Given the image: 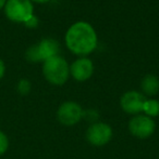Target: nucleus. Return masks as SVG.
Masks as SVG:
<instances>
[{
    "label": "nucleus",
    "mask_w": 159,
    "mask_h": 159,
    "mask_svg": "<svg viewBox=\"0 0 159 159\" xmlns=\"http://www.w3.org/2000/svg\"><path fill=\"white\" fill-rule=\"evenodd\" d=\"M144 115L153 118L159 115V102L155 98H146L143 106Z\"/></svg>",
    "instance_id": "obj_11"
},
{
    "label": "nucleus",
    "mask_w": 159,
    "mask_h": 159,
    "mask_svg": "<svg viewBox=\"0 0 159 159\" xmlns=\"http://www.w3.org/2000/svg\"><path fill=\"white\" fill-rule=\"evenodd\" d=\"M66 44L72 53L87 55L97 47V35L95 30L87 22H77L66 33Z\"/></svg>",
    "instance_id": "obj_1"
},
{
    "label": "nucleus",
    "mask_w": 159,
    "mask_h": 159,
    "mask_svg": "<svg viewBox=\"0 0 159 159\" xmlns=\"http://www.w3.org/2000/svg\"><path fill=\"white\" fill-rule=\"evenodd\" d=\"M7 1H8V0H0V9L4 8V6H6Z\"/></svg>",
    "instance_id": "obj_16"
},
{
    "label": "nucleus",
    "mask_w": 159,
    "mask_h": 159,
    "mask_svg": "<svg viewBox=\"0 0 159 159\" xmlns=\"http://www.w3.org/2000/svg\"><path fill=\"white\" fill-rule=\"evenodd\" d=\"M31 88H32V84L28 81L27 79H21L17 84V90L20 94L26 95L31 92Z\"/></svg>",
    "instance_id": "obj_12"
},
{
    "label": "nucleus",
    "mask_w": 159,
    "mask_h": 159,
    "mask_svg": "<svg viewBox=\"0 0 159 159\" xmlns=\"http://www.w3.org/2000/svg\"><path fill=\"white\" fill-rule=\"evenodd\" d=\"M35 46H36L39 62H45L51 57H57L60 50V46L58 41L55 39H51V38L42 39L38 44H35Z\"/></svg>",
    "instance_id": "obj_9"
},
{
    "label": "nucleus",
    "mask_w": 159,
    "mask_h": 159,
    "mask_svg": "<svg viewBox=\"0 0 159 159\" xmlns=\"http://www.w3.org/2000/svg\"><path fill=\"white\" fill-rule=\"evenodd\" d=\"M94 64L87 57H80L70 65V75L77 81H86L93 76Z\"/></svg>",
    "instance_id": "obj_8"
},
{
    "label": "nucleus",
    "mask_w": 159,
    "mask_h": 159,
    "mask_svg": "<svg viewBox=\"0 0 159 159\" xmlns=\"http://www.w3.org/2000/svg\"><path fill=\"white\" fill-rule=\"evenodd\" d=\"M146 98L138 91H127L120 98V106L123 111L131 115H140L143 113V106Z\"/></svg>",
    "instance_id": "obj_7"
},
{
    "label": "nucleus",
    "mask_w": 159,
    "mask_h": 159,
    "mask_svg": "<svg viewBox=\"0 0 159 159\" xmlns=\"http://www.w3.org/2000/svg\"><path fill=\"white\" fill-rule=\"evenodd\" d=\"M42 74L46 80L51 84L61 86L66 84L70 76V65L60 55L53 57L44 62Z\"/></svg>",
    "instance_id": "obj_2"
},
{
    "label": "nucleus",
    "mask_w": 159,
    "mask_h": 159,
    "mask_svg": "<svg viewBox=\"0 0 159 159\" xmlns=\"http://www.w3.org/2000/svg\"><path fill=\"white\" fill-rule=\"evenodd\" d=\"M4 13L11 21L25 23L34 15V8L31 0H8L4 6Z\"/></svg>",
    "instance_id": "obj_3"
},
{
    "label": "nucleus",
    "mask_w": 159,
    "mask_h": 159,
    "mask_svg": "<svg viewBox=\"0 0 159 159\" xmlns=\"http://www.w3.org/2000/svg\"><path fill=\"white\" fill-rule=\"evenodd\" d=\"M4 73H6V66H4V63L0 60V79L4 76Z\"/></svg>",
    "instance_id": "obj_15"
},
{
    "label": "nucleus",
    "mask_w": 159,
    "mask_h": 159,
    "mask_svg": "<svg viewBox=\"0 0 159 159\" xmlns=\"http://www.w3.org/2000/svg\"><path fill=\"white\" fill-rule=\"evenodd\" d=\"M31 1H32V0H31ZM33 1L39 2V3H44V2H48V1H50V0H33Z\"/></svg>",
    "instance_id": "obj_17"
},
{
    "label": "nucleus",
    "mask_w": 159,
    "mask_h": 159,
    "mask_svg": "<svg viewBox=\"0 0 159 159\" xmlns=\"http://www.w3.org/2000/svg\"><path fill=\"white\" fill-rule=\"evenodd\" d=\"M24 24H25V26H27V27L34 28V27H36V26L38 25V20H37L36 16H34V15H33V16L31 17L28 21H26Z\"/></svg>",
    "instance_id": "obj_14"
},
{
    "label": "nucleus",
    "mask_w": 159,
    "mask_h": 159,
    "mask_svg": "<svg viewBox=\"0 0 159 159\" xmlns=\"http://www.w3.org/2000/svg\"><path fill=\"white\" fill-rule=\"evenodd\" d=\"M9 148V139L4 132L0 131V156H2Z\"/></svg>",
    "instance_id": "obj_13"
},
{
    "label": "nucleus",
    "mask_w": 159,
    "mask_h": 159,
    "mask_svg": "<svg viewBox=\"0 0 159 159\" xmlns=\"http://www.w3.org/2000/svg\"><path fill=\"white\" fill-rule=\"evenodd\" d=\"M112 138V129L105 122H94L86 130V140L94 146H104Z\"/></svg>",
    "instance_id": "obj_5"
},
{
    "label": "nucleus",
    "mask_w": 159,
    "mask_h": 159,
    "mask_svg": "<svg viewBox=\"0 0 159 159\" xmlns=\"http://www.w3.org/2000/svg\"><path fill=\"white\" fill-rule=\"evenodd\" d=\"M141 89L145 95H156L159 91V79L154 75H146L142 79Z\"/></svg>",
    "instance_id": "obj_10"
},
{
    "label": "nucleus",
    "mask_w": 159,
    "mask_h": 159,
    "mask_svg": "<svg viewBox=\"0 0 159 159\" xmlns=\"http://www.w3.org/2000/svg\"><path fill=\"white\" fill-rule=\"evenodd\" d=\"M83 113L84 111L80 104H77V102L68 101L59 106L57 111V118L61 125L71 127L79 124L80 120L83 118Z\"/></svg>",
    "instance_id": "obj_4"
},
{
    "label": "nucleus",
    "mask_w": 159,
    "mask_h": 159,
    "mask_svg": "<svg viewBox=\"0 0 159 159\" xmlns=\"http://www.w3.org/2000/svg\"><path fill=\"white\" fill-rule=\"evenodd\" d=\"M156 125L153 118L146 115H135L129 121V131L137 139H147L155 132Z\"/></svg>",
    "instance_id": "obj_6"
}]
</instances>
